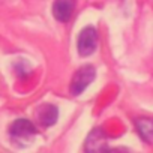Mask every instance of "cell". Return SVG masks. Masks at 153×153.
<instances>
[{"label": "cell", "mask_w": 153, "mask_h": 153, "mask_svg": "<svg viewBox=\"0 0 153 153\" xmlns=\"http://www.w3.org/2000/svg\"><path fill=\"white\" fill-rule=\"evenodd\" d=\"M95 76H96V71L92 65H84L80 69H76L71 81V92L74 95H80L89 87V84L95 80Z\"/></svg>", "instance_id": "6da1fadb"}, {"label": "cell", "mask_w": 153, "mask_h": 153, "mask_svg": "<svg viewBox=\"0 0 153 153\" xmlns=\"http://www.w3.org/2000/svg\"><path fill=\"white\" fill-rule=\"evenodd\" d=\"M9 135L15 140V141H30L35 135H36V128L33 126V123L27 119H18L15 120L11 128H9Z\"/></svg>", "instance_id": "7a4b0ae2"}, {"label": "cell", "mask_w": 153, "mask_h": 153, "mask_svg": "<svg viewBox=\"0 0 153 153\" xmlns=\"http://www.w3.org/2000/svg\"><path fill=\"white\" fill-rule=\"evenodd\" d=\"M98 47V32L95 27L89 26L81 30L78 36V53L81 56H90Z\"/></svg>", "instance_id": "3957f363"}, {"label": "cell", "mask_w": 153, "mask_h": 153, "mask_svg": "<svg viewBox=\"0 0 153 153\" xmlns=\"http://www.w3.org/2000/svg\"><path fill=\"white\" fill-rule=\"evenodd\" d=\"M84 150H86V153H107L108 152L107 135L104 134V131L101 128H96L89 134V137L86 140Z\"/></svg>", "instance_id": "277c9868"}, {"label": "cell", "mask_w": 153, "mask_h": 153, "mask_svg": "<svg viewBox=\"0 0 153 153\" xmlns=\"http://www.w3.org/2000/svg\"><path fill=\"white\" fill-rule=\"evenodd\" d=\"M76 0H54L53 3V15L57 21L60 23H66L75 9Z\"/></svg>", "instance_id": "5b68a950"}, {"label": "cell", "mask_w": 153, "mask_h": 153, "mask_svg": "<svg viewBox=\"0 0 153 153\" xmlns=\"http://www.w3.org/2000/svg\"><path fill=\"white\" fill-rule=\"evenodd\" d=\"M57 116H59V111H57V108H56L54 105H51V104H44V105H41V107L38 108V111H36V117H38L39 123L44 125V126H51V125H54L56 120H57Z\"/></svg>", "instance_id": "8992f818"}, {"label": "cell", "mask_w": 153, "mask_h": 153, "mask_svg": "<svg viewBox=\"0 0 153 153\" xmlns=\"http://www.w3.org/2000/svg\"><path fill=\"white\" fill-rule=\"evenodd\" d=\"M137 126H138V131L141 134V137L147 141H152L153 140V120L150 119H140L137 122Z\"/></svg>", "instance_id": "52a82bcc"}, {"label": "cell", "mask_w": 153, "mask_h": 153, "mask_svg": "<svg viewBox=\"0 0 153 153\" xmlns=\"http://www.w3.org/2000/svg\"><path fill=\"white\" fill-rule=\"evenodd\" d=\"M107 153H131V152L126 149H113V150H108Z\"/></svg>", "instance_id": "ba28073f"}]
</instances>
